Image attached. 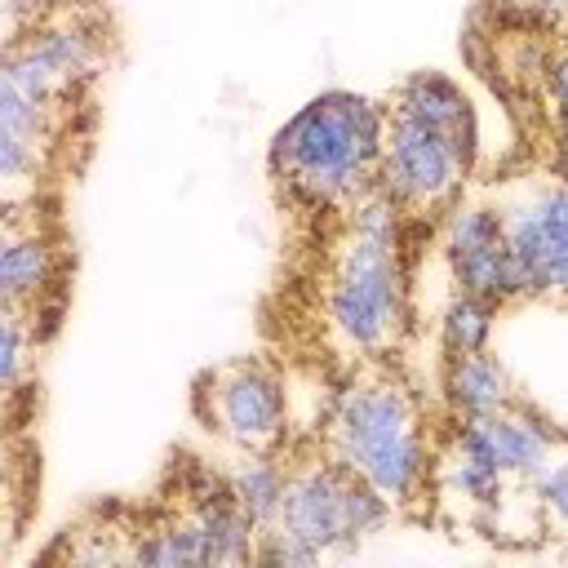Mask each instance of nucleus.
<instances>
[{
	"label": "nucleus",
	"instance_id": "423d86ee",
	"mask_svg": "<svg viewBox=\"0 0 568 568\" xmlns=\"http://www.w3.org/2000/svg\"><path fill=\"white\" fill-rule=\"evenodd\" d=\"M200 413L222 439L248 453H262L288 426V395L271 368L231 364V368H217L209 386L200 390Z\"/></svg>",
	"mask_w": 568,
	"mask_h": 568
},
{
	"label": "nucleus",
	"instance_id": "0eeeda50",
	"mask_svg": "<svg viewBox=\"0 0 568 568\" xmlns=\"http://www.w3.org/2000/svg\"><path fill=\"white\" fill-rule=\"evenodd\" d=\"M506 248L519 297H568V186H546L506 213Z\"/></svg>",
	"mask_w": 568,
	"mask_h": 568
},
{
	"label": "nucleus",
	"instance_id": "2eb2a0df",
	"mask_svg": "<svg viewBox=\"0 0 568 568\" xmlns=\"http://www.w3.org/2000/svg\"><path fill=\"white\" fill-rule=\"evenodd\" d=\"M129 559L151 564V568H204L209 564V546H204V532H200L195 515H186V519H169L164 528L146 532L129 550Z\"/></svg>",
	"mask_w": 568,
	"mask_h": 568
},
{
	"label": "nucleus",
	"instance_id": "dca6fc26",
	"mask_svg": "<svg viewBox=\"0 0 568 568\" xmlns=\"http://www.w3.org/2000/svg\"><path fill=\"white\" fill-rule=\"evenodd\" d=\"M501 466L488 457V448L462 426L457 430V448H453V457H448V484L462 493V497H470L475 506H497V497H501Z\"/></svg>",
	"mask_w": 568,
	"mask_h": 568
},
{
	"label": "nucleus",
	"instance_id": "b1692460",
	"mask_svg": "<svg viewBox=\"0 0 568 568\" xmlns=\"http://www.w3.org/2000/svg\"><path fill=\"white\" fill-rule=\"evenodd\" d=\"M559 169H564V178H568V120L559 124Z\"/></svg>",
	"mask_w": 568,
	"mask_h": 568
},
{
	"label": "nucleus",
	"instance_id": "1a4fd4ad",
	"mask_svg": "<svg viewBox=\"0 0 568 568\" xmlns=\"http://www.w3.org/2000/svg\"><path fill=\"white\" fill-rule=\"evenodd\" d=\"M390 115H404V120L426 124L430 133H439V138L457 151V160H462L466 169H475V155H479V120H475L470 98H466L453 80L430 75V71L404 80L399 93H395Z\"/></svg>",
	"mask_w": 568,
	"mask_h": 568
},
{
	"label": "nucleus",
	"instance_id": "6e6552de",
	"mask_svg": "<svg viewBox=\"0 0 568 568\" xmlns=\"http://www.w3.org/2000/svg\"><path fill=\"white\" fill-rule=\"evenodd\" d=\"M444 257L457 280V293H475L493 306L519 297L510 248H506V213L488 204H462L444 222Z\"/></svg>",
	"mask_w": 568,
	"mask_h": 568
},
{
	"label": "nucleus",
	"instance_id": "7ed1b4c3",
	"mask_svg": "<svg viewBox=\"0 0 568 568\" xmlns=\"http://www.w3.org/2000/svg\"><path fill=\"white\" fill-rule=\"evenodd\" d=\"M333 457L368 479L390 506L408 501L426 475V439L417 408L399 382L368 377L351 382L328 422Z\"/></svg>",
	"mask_w": 568,
	"mask_h": 568
},
{
	"label": "nucleus",
	"instance_id": "4be33fe9",
	"mask_svg": "<svg viewBox=\"0 0 568 568\" xmlns=\"http://www.w3.org/2000/svg\"><path fill=\"white\" fill-rule=\"evenodd\" d=\"M532 484H537V501L555 519H568V462H550Z\"/></svg>",
	"mask_w": 568,
	"mask_h": 568
},
{
	"label": "nucleus",
	"instance_id": "6ab92c4d",
	"mask_svg": "<svg viewBox=\"0 0 568 568\" xmlns=\"http://www.w3.org/2000/svg\"><path fill=\"white\" fill-rule=\"evenodd\" d=\"M31 351H36V333H31V320L22 311H9L0 315V386L9 399L22 395V377L31 368Z\"/></svg>",
	"mask_w": 568,
	"mask_h": 568
},
{
	"label": "nucleus",
	"instance_id": "f8f14e48",
	"mask_svg": "<svg viewBox=\"0 0 568 568\" xmlns=\"http://www.w3.org/2000/svg\"><path fill=\"white\" fill-rule=\"evenodd\" d=\"M444 390H448V404L457 417H493L501 408L515 404L510 395V377L506 368L484 355V351H470V355H448V373H444Z\"/></svg>",
	"mask_w": 568,
	"mask_h": 568
},
{
	"label": "nucleus",
	"instance_id": "412c9836",
	"mask_svg": "<svg viewBox=\"0 0 568 568\" xmlns=\"http://www.w3.org/2000/svg\"><path fill=\"white\" fill-rule=\"evenodd\" d=\"M40 151L36 142L27 138H13V133H0V178L9 186V200L22 191V186H36V169H40Z\"/></svg>",
	"mask_w": 568,
	"mask_h": 568
},
{
	"label": "nucleus",
	"instance_id": "f3484780",
	"mask_svg": "<svg viewBox=\"0 0 568 568\" xmlns=\"http://www.w3.org/2000/svg\"><path fill=\"white\" fill-rule=\"evenodd\" d=\"M31 40L40 44V53L53 62V71L67 84L84 80L93 71V62H98V36L84 22H53L44 31H31Z\"/></svg>",
	"mask_w": 568,
	"mask_h": 568
},
{
	"label": "nucleus",
	"instance_id": "f257e3e1",
	"mask_svg": "<svg viewBox=\"0 0 568 568\" xmlns=\"http://www.w3.org/2000/svg\"><path fill=\"white\" fill-rule=\"evenodd\" d=\"M386 120V106H377L373 98L328 89L284 120L271 142V173L302 204L359 200L377 182Z\"/></svg>",
	"mask_w": 568,
	"mask_h": 568
},
{
	"label": "nucleus",
	"instance_id": "ddd939ff",
	"mask_svg": "<svg viewBox=\"0 0 568 568\" xmlns=\"http://www.w3.org/2000/svg\"><path fill=\"white\" fill-rule=\"evenodd\" d=\"M191 515H195V524H200V532H204L209 564H253L262 528L235 506L231 488H226L222 497H213V501H200Z\"/></svg>",
	"mask_w": 568,
	"mask_h": 568
},
{
	"label": "nucleus",
	"instance_id": "9b49d317",
	"mask_svg": "<svg viewBox=\"0 0 568 568\" xmlns=\"http://www.w3.org/2000/svg\"><path fill=\"white\" fill-rule=\"evenodd\" d=\"M466 430L488 448V457L501 466V475H519V479H537L550 466L555 453V435L546 422L519 413L515 404L493 413V417H470Z\"/></svg>",
	"mask_w": 568,
	"mask_h": 568
},
{
	"label": "nucleus",
	"instance_id": "20e7f679",
	"mask_svg": "<svg viewBox=\"0 0 568 568\" xmlns=\"http://www.w3.org/2000/svg\"><path fill=\"white\" fill-rule=\"evenodd\" d=\"M386 515H390V501L333 457V462H306L288 470L275 524L302 537L306 546H315L320 555H346L359 537L382 528Z\"/></svg>",
	"mask_w": 568,
	"mask_h": 568
},
{
	"label": "nucleus",
	"instance_id": "39448f33",
	"mask_svg": "<svg viewBox=\"0 0 568 568\" xmlns=\"http://www.w3.org/2000/svg\"><path fill=\"white\" fill-rule=\"evenodd\" d=\"M466 173L470 169L457 160V151L439 133H430L426 124L404 120V115L386 120V146H382L373 186L382 195H390L399 209H435V204L453 200V191L466 182Z\"/></svg>",
	"mask_w": 568,
	"mask_h": 568
},
{
	"label": "nucleus",
	"instance_id": "5701e85b",
	"mask_svg": "<svg viewBox=\"0 0 568 568\" xmlns=\"http://www.w3.org/2000/svg\"><path fill=\"white\" fill-rule=\"evenodd\" d=\"M546 93H550V106H555V115L564 124L568 120V49L546 62Z\"/></svg>",
	"mask_w": 568,
	"mask_h": 568
},
{
	"label": "nucleus",
	"instance_id": "a211bd4d",
	"mask_svg": "<svg viewBox=\"0 0 568 568\" xmlns=\"http://www.w3.org/2000/svg\"><path fill=\"white\" fill-rule=\"evenodd\" d=\"M493 302L475 297V293H457L444 315H439V342L448 355H470V351H484L488 337H493Z\"/></svg>",
	"mask_w": 568,
	"mask_h": 568
},
{
	"label": "nucleus",
	"instance_id": "aec40b11",
	"mask_svg": "<svg viewBox=\"0 0 568 568\" xmlns=\"http://www.w3.org/2000/svg\"><path fill=\"white\" fill-rule=\"evenodd\" d=\"M315 559H324V555H320L315 546H306L302 537H293L288 528H280V524L262 528L257 555H253V564H271V568H306V564H315Z\"/></svg>",
	"mask_w": 568,
	"mask_h": 568
},
{
	"label": "nucleus",
	"instance_id": "9d476101",
	"mask_svg": "<svg viewBox=\"0 0 568 568\" xmlns=\"http://www.w3.org/2000/svg\"><path fill=\"white\" fill-rule=\"evenodd\" d=\"M58 284V248L40 231V222L18 226V217H4V244H0V302L9 311H22L53 293Z\"/></svg>",
	"mask_w": 568,
	"mask_h": 568
},
{
	"label": "nucleus",
	"instance_id": "4468645a",
	"mask_svg": "<svg viewBox=\"0 0 568 568\" xmlns=\"http://www.w3.org/2000/svg\"><path fill=\"white\" fill-rule=\"evenodd\" d=\"M284 479H288V470H280L275 462H266V457H244V462L226 475V488H231L235 506H240L257 528H271V524L280 519Z\"/></svg>",
	"mask_w": 568,
	"mask_h": 568
},
{
	"label": "nucleus",
	"instance_id": "f03ea898",
	"mask_svg": "<svg viewBox=\"0 0 568 568\" xmlns=\"http://www.w3.org/2000/svg\"><path fill=\"white\" fill-rule=\"evenodd\" d=\"M408 284L399 262V204L377 186L359 195L351 235L328 284V328L351 351H382L399 337Z\"/></svg>",
	"mask_w": 568,
	"mask_h": 568
}]
</instances>
